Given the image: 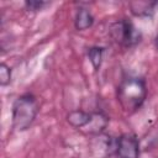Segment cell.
<instances>
[{"label": "cell", "instance_id": "6da1fadb", "mask_svg": "<svg viewBox=\"0 0 158 158\" xmlns=\"http://www.w3.org/2000/svg\"><path fill=\"white\" fill-rule=\"evenodd\" d=\"M147 98V85L144 79L127 77L117 86V101L126 112H135L142 106Z\"/></svg>", "mask_w": 158, "mask_h": 158}, {"label": "cell", "instance_id": "7a4b0ae2", "mask_svg": "<svg viewBox=\"0 0 158 158\" xmlns=\"http://www.w3.org/2000/svg\"><path fill=\"white\" fill-rule=\"evenodd\" d=\"M38 111L37 99L32 94L20 95L12 104V127L19 132L28 130L35 122Z\"/></svg>", "mask_w": 158, "mask_h": 158}, {"label": "cell", "instance_id": "3957f363", "mask_svg": "<svg viewBox=\"0 0 158 158\" xmlns=\"http://www.w3.org/2000/svg\"><path fill=\"white\" fill-rule=\"evenodd\" d=\"M111 37L123 47H133L142 40L141 31L127 19L116 21L110 27Z\"/></svg>", "mask_w": 158, "mask_h": 158}, {"label": "cell", "instance_id": "277c9868", "mask_svg": "<svg viewBox=\"0 0 158 158\" xmlns=\"http://www.w3.org/2000/svg\"><path fill=\"white\" fill-rule=\"evenodd\" d=\"M117 158H138L139 157V142L132 133H123L117 137Z\"/></svg>", "mask_w": 158, "mask_h": 158}, {"label": "cell", "instance_id": "5b68a950", "mask_svg": "<svg viewBox=\"0 0 158 158\" xmlns=\"http://www.w3.org/2000/svg\"><path fill=\"white\" fill-rule=\"evenodd\" d=\"M98 139L94 142V149L96 151V154L101 157H107L114 153H116L117 148V138H114L109 135H96Z\"/></svg>", "mask_w": 158, "mask_h": 158}, {"label": "cell", "instance_id": "8992f818", "mask_svg": "<svg viewBox=\"0 0 158 158\" xmlns=\"http://www.w3.org/2000/svg\"><path fill=\"white\" fill-rule=\"evenodd\" d=\"M109 125V116L102 111H95L91 112V118L89 123L83 128L84 132L90 135H100L104 132V130Z\"/></svg>", "mask_w": 158, "mask_h": 158}, {"label": "cell", "instance_id": "52a82bcc", "mask_svg": "<svg viewBox=\"0 0 158 158\" xmlns=\"http://www.w3.org/2000/svg\"><path fill=\"white\" fill-rule=\"evenodd\" d=\"M158 7V1H132L130 2L131 12L137 17H151Z\"/></svg>", "mask_w": 158, "mask_h": 158}, {"label": "cell", "instance_id": "ba28073f", "mask_svg": "<svg viewBox=\"0 0 158 158\" xmlns=\"http://www.w3.org/2000/svg\"><path fill=\"white\" fill-rule=\"evenodd\" d=\"M91 118V112L84 110H72L67 114V122L74 128H84Z\"/></svg>", "mask_w": 158, "mask_h": 158}, {"label": "cell", "instance_id": "9c48e42d", "mask_svg": "<svg viewBox=\"0 0 158 158\" xmlns=\"http://www.w3.org/2000/svg\"><path fill=\"white\" fill-rule=\"evenodd\" d=\"M94 23V16L86 7L78 9L75 17H74V26L78 31H85L90 28Z\"/></svg>", "mask_w": 158, "mask_h": 158}, {"label": "cell", "instance_id": "30bf717a", "mask_svg": "<svg viewBox=\"0 0 158 158\" xmlns=\"http://www.w3.org/2000/svg\"><path fill=\"white\" fill-rule=\"evenodd\" d=\"M104 52H105V48L100 46H93L88 49V58L95 72H98L101 67V63L104 59Z\"/></svg>", "mask_w": 158, "mask_h": 158}, {"label": "cell", "instance_id": "8fae6325", "mask_svg": "<svg viewBox=\"0 0 158 158\" xmlns=\"http://www.w3.org/2000/svg\"><path fill=\"white\" fill-rule=\"evenodd\" d=\"M48 5H51V2L49 1H43V0H27V1H25V9L30 12L41 11Z\"/></svg>", "mask_w": 158, "mask_h": 158}, {"label": "cell", "instance_id": "7c38bea8", "mask_svg": "<svg viewBox=\"0 0 158 158\" xmlns=\"http://www.w3.org/2000/svg\"><path fill=\"white\" fill-rule=\"evenodd\" d=\"M11 83V68L6 63L0 64V85L7 86Z\"/></svg>", "mask_w": 158, "mask_h": 158}, {"label": "cell", "instance_id": "4fadbf2b", "mask_svg": "<svg viewBox=\"0 0 158 158\" xmlns=\"http://www.w3.org/2000/svg\"><path fill=\"white\" fill-rule=\"evenodd\" d=\"M156 46H157V49H158V37L156 38Z\"/></svg>", "mask_w": 158, "mask_h": 158}]
</instances>
